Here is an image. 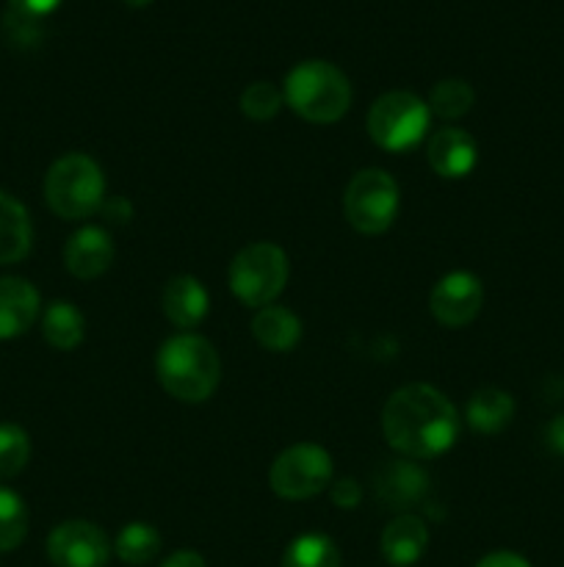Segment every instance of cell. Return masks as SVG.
Segmentation results:
<instances>
[{
	"label": "cell",
	"instance_id": "6da1fadb",
	"mask_svg": "<svg viewBox=\"0 0 564 567\" xmlns=\"http://www.w3.org/2000/svg\"><path fill=\"white\" fill-rule=\"evenodd\" d=\"M382 432L393 452L407 460H435L459 441V413L435 385L409 382L382 410Z\"/></svg>",
	"mask_w": 564,
	"mask_h": 567
},
{
	"label": "cell",
	"instance_id": "7a4b0ae2",
	"mask_svg": "<svg viewBox=\"0 0 564 567\" xmlns=\"http://www.w3.org/2000/svg\"><path fill=\"white\" fill-rule=\"evenodd\" d=\"M155 374L171 399L182 404H202L219 388L221 358L208 338L197 332H180L158 349Z\"/></svg>",
	"mask_w": 564,
	"mask_h": 567
},
{
	"label": "cell",
	"instance_id": "3957f363",
	"mask_svg": "<svg viewBox=\"0 0 564 567\" xmlns=\"http://www.w3.org/2000/svg\"><path fill=\"white\" fill-rule=\"evenodd\" d=\"M285 105L313 125H332L343 120L352 105V83L330 61H302L282 83Z\"/></svg>",
	"mask_w": 564,
	"mask_h": 567
},
{
	"label": "cell",
	"instance_id": "277c9868",
	"mask_svg": "<svg viewBox=\"0 0 564 567\" xmlns=\"http://www.w3.org/2000/svg\"><path fill=\"white\" fill-rule=\"evenodd\" d=\"M44 199L50 210L66 221L100 214L105 203V175L86 153L61 155L44 175Z\"/></svg>",
	"mask_w": 564,
	"mask_h": 567
},
{
	"label": "cell",
	"instance_id": "5b68a950",
	"mask_svg": "<svg viewBox=\"0 0 564 567\" xmlns=\"http://www.w3.org/2000/svg\"><path fill=\"white\" fill-rule=\"evenodd\" d=\"M288 275L285 249L271 241L247 244L230 264V291L247 308H269L285 291Z\"/></svg>",
	"mask_w": 564,
	"mask_h": 567
},
{
	"label": "cell",
	"instance_id": "8992f818",
	"mask_svg": "<svg viewBox=\"0 0 564 567\" xmlns=\"http://www.w3.org/2000/svg\"><path fill=\"white\" fill-rule=\"evenodd\" d=\"M429 125L431 111L426 100L412 92H404V89L376 97L368 111V120H365L370 142L387 153H409L412 147H418L429 133Z\"/></svg>",
	"mask_w": 564,
	"mask_h": 567
},
{
	"label": "cell",
	"instance_id": "52a82bcc",
	"mask_svg": "<svg viewBox=\"0 0 564 567\" xmlns=\"http://www.w3.org/2000/svg\"><path fill=\"white\" fill-rule=\"evenodd\" d=\"M401 192L390 172L379 166L359 169L343 194V216L363 236H382L398 216Z\"/></svg>",
	"mask_w": 564,
	"mask_h": 567
},
{
	"label": "cell",
	"instance_id": "ba28073f",
	"mask_svg": "<svg viewBox=\"0 0 564 567\" xmlns=\"http://www.w3.org/2000/svg\"><path fill=\"white\" fill-rule=\"evenodd\" d=\"M332 454L318 443H293L271 463L269 485L285 502H307L332 485Z\"/></svg>",
	"mask_w": 564,
	"mask_h": 567
},
{
	"label": "cell",
	"instance_id": "9c48e42d",
	"mask_svg": "<svg viewBox=\"0 0 564 567\" xmlns=\"http://www.w3.org/2000/svg\"><path fill=\"white\" fill-rule=\"evenodd\" d=\"M484 308V286L470 271H448L429 293V313L448 330L473 324Z\"/></svg>",
	"mask_w": 564,
	"mask_h": 567
},
{
	"label": "cell",
	"instance_id": "30bf717a",
	"mask_svg": "<svg viewBox=\"0 0 564 567\" xmlns=\"http://www.w3.org/2000/svg\"><path fill=\"white\" fill-rule=\"evenodd\" d=\"M48 557L53 567H105L111 543L97 524L64 520L48 537Z\"/></svg>",
	"mask_w": 564,
	"mask_h": 567
},
{
	"label": "cell",
	"instance_id": "8fae6325",
	"mask_svg": "<svg viewBox=\"0 0 564 567\" xmlns=\"http://www.w3.org/2000/svg\"><path fill=\"white\" fill-rule=\"evenodd\" d=\"M374 493L387 509H396L398 515L409 513L429 493V474L420 468L418 460H385L374 471Z\"/></svg>",
	"mask_w": 564,
	"mask_h": 567
},
{
	"label": "cell",
	"instance_id": "7c38bea8",
	"mask_svg": "<svg viewBox=\"0 0 564 567\" xmlns=\"http://www.w3.org/2000/svg\"><path fill=\"white\" fill-rule=\"evenodd\" d=\"M426 161L431 172L440 175L442 181H462L479 164V147L476 138L462 127H437L426 144Z\"/></svg>",
	"mask_w": 564,
	"mask_h": 567
},
{
	"label": "cell",
	"instance_id": "4fadbf2b",
	"mask_svg": "<svg viewBox=\"0 0 564 567\" xmlns=\"http://www.w3.org/2000/svg\"><path fill=\"white\" fill-rule=\"evenodd\" d=\"M114 241L103 227H81L64 244V266L77 280H97L114 264Z\"/></svg>",
	"mask_w": 564,
	"mask_h": 567
},
{
	"label": "cell",
	"instance_id": "5bb4252c",
	"mask_svg": "<svg viewBox=\"0 0 564 567\" xmlns=\"http://www.w3.org/2000/svg\"><path fill=\"white\" fill-rule=\"evenodd\" d=\"M42 299L22 277H0V341L25 336L39 319Z\"/></svg>",
	"mask_w": 564,
	"mask_h": 567
},
{
	"label": "cell",
	"instance_id": "9a60e30c",
	"mask_svg": "<svg viewBox=\"0 0 564 567\" xmlns=\"http://www.w3.org/2000/svg\"><path fill=\"white\" fill-rule=\"evenodd\" d=\"M429 548V526L420 515L401 513L382 532V557L393 567H412Z\"/></svg>",
	"mask_w": 564,
	"mask_h": 567
},
{
	"label": "cell",
	"instance_id": "2e32d148",
	"mask_svg": "<svg viewBox=\"0 0 564 567\" xmlns=\"http://www.w3.org/2000/svg\"><path fill=\"white\" fill-rule=\"evenodd\" d=\"M160 305H164V316L182 332H191L194 327H199L208 316L210 297L208 288L191 275L171 277L164 288V297H160Z\"/></svg>",
	"mask_w": 564,
	"mask_h": 567
},
{
	"label": "cell",
	"instance_id": "e0dca14e",
	"mask_svg": "<svg viewBox=\"0 0 564 567\" xmlns=\"http://www.w3.org/2000/svg\"><path fill=\"white\" fill-rule=\"evenodd\" d=\"M302 321L293 310L282 308V305H269V308L254 310L252 316V336L265 352L285 354L293 352L302 341Z\"/></svg>",
	"mask_w": 564,
	"mask_h": 567
},
{
	"label": "cell",
	"instance_id": "ac0fdd59",
	"mask_svg": "<svg viewBox=\"0 0 564 567\" xmlns=\"http://www.w3.org/2000/svg\"><path fill=\"white\" fill-rule=\"evenodd\" d=\"M514 410L518 404H514L512 393L501 391V388H481L464 404V421L479 435H498L512 424Z\"/></svg>",
	"mask_w": 564,
	"mask_h": 567
},
{
	"label": "cell",
	"instance_id": "d6986e66",
	"mask_svg": "<svg viewBox=\"0 0 564 567\" xmlns=\"http://www.w3.org/2000/svg\"><path fill=\"white\" fill-rule=\"evenodd\" d=\"M33 244L31 216L25 205L0 192V266L20 264Z\"/></svg>",
	"mask_w": 564,
	"mask_h": 567
},
{
	"label": "cell",
	"instance_id": "ffe728a7",
	"mask_svg": "<svg viewBox=\"0 0 564 567\" xmlns=\"http://www.w3.org/2000/svg\"><path fill=\"white\" fill-rule=\"evenodd\" d=\"M42 336L59 352H72L86 338V319L77 310V305L55 299L42 310Z\"/></svg>",
	"mask_w": 564,
	"mask_h": 567
},
{
	"label": "cell",
	"instance_id": "44dd1931",
	"mask_svg": "<svg viewBox=\"0 0 564 567\" xmlns=\"http://www.w3.org/2000/svg\"><path fill=\"white\" fill-rule=\"evenodd\" d=\"M160 535L155 526L142 524V520H133V524L122 526V532L116 535L114 551L122 563L142 567L149 565L160 554Z\"/></svg>",
	"mask_w": 564,
	"mask_h": 567
},
{
	"label": "cell",
	"instance_id": "7402d4cb",
	"mask_svg": "<svg viewBox=\"0 0 564 567\" xmlns=\"http://www.w3.org/2000/svg\"><path fill=\"white\" fill-rule=\"evenodd\" d=\"M476 103V92L468 81L462 78H446V81L435 83L429 92V105L431 116H440V120L453 122V120H462Z\"/></svg>",
	"mask_w": 564,
	"mask_h": 567
},
{
	"label": "cell",
	"instance_id": "603a6c76",
	"mask_svg": "<svg viewBox=\"0 0 564 567\" xmlns=\"http://www.w3.org/2000/svg\"><path fill=\"white\" fill-rule=\"evenodd\" d=\"M280 567H341V551L326 535H302L285 548Z\"/></svg>",
	"mask_w": 564,
	"mask_h": 567
},
{
	"label": "cell",
	"instance_id": "cb8c5ba5",
	"mask_svg": "<svg viewBox=\"0 0 564 567\" xmlns=\"http://www.w3.org/2000/svg\"><path fill=\"white\" fill-rule=\"evenodd\" d=\"M28 535V507L14 491L0 487V554L14 551Z\"/></svg>",
	"mask_w": 564,
	"mask_h": 567
},
{
	"label": "cell",
	"instance_id": "d4e9b609",
	"mask_svg": "<svg viewBox=\"0 0 564 567\" xmlns=\"http://www.w3.org/2000/svg\"><path fill=\"white\" fill-rule=\"evenodd\" d=\"M238 105H241L247 120L269 122L274 120L282 111V105H285V94H282V89L274 86L271 81H254L243 89Z\"/></svg>",
	"mask_w": 564,
	"mask_h": 567
},
{
	"label": "cell",
	"instance_id": "484cf974",
	"mask_svg": "<svg viewBox=\"0 0 564 567\" xmlns=\"http://www.w3.org/2000/svg\"><path fill=\"white\" fill-rule=\"evenodd\" d=\"M31 460V437L22 426L0 424V482L14 480Z\"/></svg>",
	"mask_w": 564,
	"mask_h": 567
},
{
	"label": "cell",
	"instance_id": "4316f807",
	"mask_svg": "<svg viewBox=\"0 0 564 567\" xmlns=\"http://www.w3.org/2000/svg\"><path fill=\"white\" fill-rule=\"evenodd\" d=\"M330 498L341 509H357L363 504V485L357 480H337L330 485Z\"/></svg>",
	"mask_w": 564,
	"mask_h": 567
},
{
	"label": "cell",
	"instance_id": "83f0119b",
	"mask_svg": "<svg viewBox=\"0 0 564 567\" xmlns=\"http://www.w3.org/2000/svg\"><path fill=\"white\" fill-rule=\"evenodd\" d=\"M9 3L17 14H25V17H33V20H39V17L59 9L61 0H9Z\"/></svg>",
	"mask_w": 564,
	"mask_h": 567
},
{
	"label": "cell",
	"instance_id": "f1b7e54d",
	"mask_svg": "<svg viewBox=\"0 0 564 567\" xmlns=\"http://www.w3.org/2000/svg\"><path fill=\"white\" fill-rule=\"evenodd\" d=\"M100 214H103L108 221H114V225H125V221H130L133 208L125 197H111V199H105L103 208H100Z\"/></svg>",
	"mask_w": 564,
	"mask_h": 567
},
{
	"label": "cell",
	"instance_id": "f546056e",
	"mask_svg": "<svg viewBox=\"0 0 564 567\" xmlns=\"http://www.w3.org/2000/svg\"><path fill=\"white\" fill-rule=\"evenodd\" d=\"M476 567H531V563L514 551H492L484 559H479Z\"/></svg>",
	"mask_w": 564,
	"mask_h": 567
},
{
	"label": "cell",
	"instance_id": "4dcf8cb0",
	"mask_svg": "<svg viewBox=\"0 0 564 567\" xmlns=\"http://www.w3.org/2000/svg\"><path fill=\"white\" fill-rule=\"evenodd\" d=\"M545 443H547V449H551L553 454L564 457V413L556 415V419H553L551 424H547Z\"/></svg>",
	"mask_w": 564,
	"mask_h": 567
},
{
	"label": "cell",
	"instance_id": "1f68e13d",
	"mask_svg": "<svg viewBox=\"0 0 564 567\" xmlns=\"http://www.w3.org/2000/svg\"><path fill=\"white\" fill-rule=\"evenodd\" d=\"M160 567H208V565H205L202 554L191 551V548H182V551L171 554V557Z\"/></svg>",
	"mask_w": 564,
	"mask_h": 567
},
{
	"label": "cell",
	"instance_id": "d6a6232c",
	"mask_svg": "<svg viewBox=\"0 0 564 567\" xmlns=\"http://www.w3.org/2000/svg\"><path fill=\"white\" fill-rule=\"evenodd\" d=\"M122 3L133 6V9H144V6H149V3H153V0H122Z\"/></svg>",
	"mask_w": 564,
	"mask_h": 567
}]
</instances>
